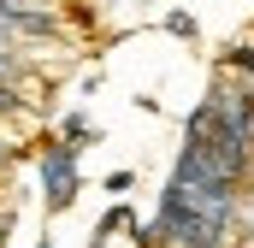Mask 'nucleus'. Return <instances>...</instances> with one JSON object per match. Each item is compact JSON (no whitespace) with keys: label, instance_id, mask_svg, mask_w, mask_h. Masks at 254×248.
Masks as SVG:
<instances>
[{"label":"nucleus","instance_id":"f257e3e1","mask_svg":"<svg viewBox=\"0 0 254 248\" xmlns=\"http://www.w3.org/2000/svg\"><path fill=\"white\" fill-rule=\"evenodd\" d=\"M77 154H83V148H71V142H48V148L36 154V172H42V201H48V213H65V207L83 195V166H77Z\"/></svg>","mask_w":254,"mask_h":248},{"label":"nucleus","instance_id":"f03ea898","mask_svg":"<svg viewBox=\"0 0 254 248\" xmlns=\"http://www.w3.org/2000/svg\"><path fill=\"white\" fill-rule=\"evenodd\" d=\"M119 231H136V219H130V207H125V201H119V207H107V219L95 225V237H89V248H107L113 237H119Z\"/></svg>","mask_w":254,"mask_h":248},{"label":"nucleus","instance_id":"7ed1b4c3","mask_svg":"<svg viewBox=\"0 0 254 248\" xmlns=\"http://www.w3.org/2000/svg\"><path fill=\"white\" fill-rule=\"evenodd\" d=\"M60 142H71V148H83V142H95V124L83 119V113H65V119H60Z\"/></svg>","mask_w":254,"mask_h":248},{"label":"nucleus","instance_id":"20e7f679","mask_svg":"<svg viewBox=\"0 0 254 248\" xmlns=\"http://www.w3.org/2000/svg\"><path fill=\"white\" fill-rule=\"evenodd\" d=\"M166 36H178V42H195V36H201V24H195L190 12H166Z\"/></svg>","mask_w":254,"mask_h":248},{"label":"nucleus","instance_id":"39448f33","mask_svg":"<svg viewBox=\"0 0 254 248\" xmlns=\"http://www.w3.org/2000/svg\"><path fill=\"white\" fill-rule=\"evenodd\" d=\"M107 195H130V189H136V172H107Z\"/></svg>","mask_w":254,"mask_h":248},{"label":"nucleus","instance_id":"423d86ee","mask_svg":"<svg viewBox=\"0 0 254 248\" xmlns=\"http://www.w3.org/2000/svg\"><path fill=\"white\" fill-rule=\"evenodd\" d=\"M231 65H237V71H249V77H254V48H231Z\"/></svg>","mask_w":254,"mask_h":248},{"label":"nucleus","instance_id":"0eeeda50","mask_svg":"<svg viewBox=\"0 0 254 248\" xmlns=\"http://www.w3.org/2000/svg\"><path fill=\"white\" fill-rule=\"evenodd\" d=\"M12 225H18V213L6 207V213H0V248H6V237H12Z\"/></svg>","mask_w":254,"mask_h":248},{"label":"nucleus","instance_id":"6e6552de","mask_svg":"<svg viewBox=\"0 0 254 248\" xmlns=\"http://www.w3.org/2000/svg\"><path fill=\"white\" fill-rule=\"evenodd\" d=\"M36 248H54V243H36Z\"/></svg>","mask_w":254,"mask_h":248}]
</instances>
